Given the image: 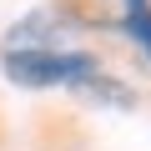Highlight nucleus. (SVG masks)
Segmentation results:
<instances>
[{
  "mask_svg": "<svg viewBox=\"0 0 151 151\" xmlns=\"http://www.w3.org/2000/svg\"><path fill=\"white\" fill-rule=\"evenodd\" d=\"M5 76L15 86H81L96 76V60L91 55H60V50H10L5 55Z\"/></svg>",
  "mask_w": 151,
  "mask_h": 151,
  "instance_id": "obj_1",
  "label": "nucleus"
},
{
  "mask_svg": "<svg viewBox=\"0 0 151 151\" xmlns=\"http://www.w3.org/2000/svg\"><path fill=\"white\" fill-rule=\"evenodd\" d=\"M65 30V20L55 15V10H35V15H25L15 30H10V50H50V40Z\"/></svg>",
  "mask_w": 151,
  "mask_h": 151,
  "instance_id": "obj_2",
  "label": "nucleus"
},
{
  "mask_svg": "<svg viewBox=\"0 0 151 151\" xmlns=\"http://www.w3.org/2000/svg\"><path fill=\"white\" fill-rule=\"evenodd\" d=\"M121 25L131 40H141L151 50V0H126V10H121Z\"/></svg>",
  "mask_w": 151,
  "mask_h": 151,
  "instance_id": "obj_3",
  "label": "nucleus"
}]
</instances>
